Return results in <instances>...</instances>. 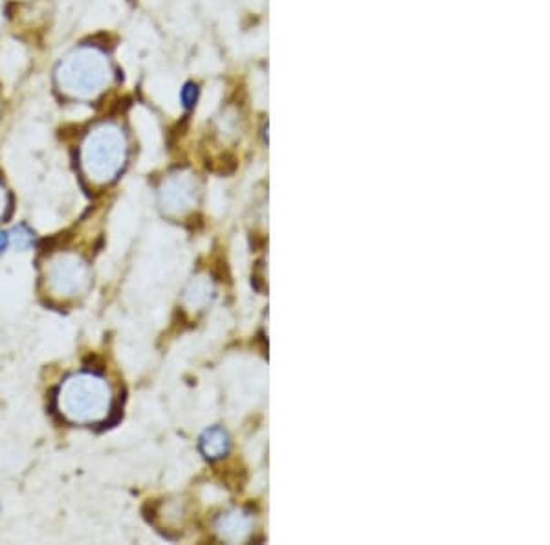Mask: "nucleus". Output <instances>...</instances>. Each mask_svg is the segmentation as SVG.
Instances as JSON below:
<instances>
[{
    "label": "nucleus",
    "instance_id": "0eeeda50",
    "mask_svg": "<svg viewBox=\"0 0 550 545\" xmlns=\"http://www.w3.org/2000/svg\"><path fill=\"white\" fill-rule=\"evenodd\" d=\"M178 98H180V105H182L183 109L192 111V109L197 105L199 98H201V88H199V84L193 83V81H188L186 84H183V86L180 88Z\"/></svg>",
    "mask_w": 550,
    "mask_h": 545
},
{
    "label": "nucleus",
    "instance_id": "f03ea898",
    "mask_svg": "<svg viewBox=\"0 0 550 545\" xmlns=\"http://www.w3.org/2000/svg\"><path fill=\"white\" fill-rule=\"evenodd\" d=\"M129 145L116 124H98L83 138L79 160L84 174L96 184H109L125 167Z\"/></svg>",
    "mask_w": 550,
    "mask_h": 545
},
{
    "label": "nucleus",
    "instance_id": "1a4fd4ad",
    "mask_svg": "<svg viewBox=\"0 0 550 545\" xmlns=\"http://www.w3.org/2000/svg\"><path fill=\"white\" fill-rule=\"evenodd\" d=\"M8 244H10V233L0 232V253L8 248Z\"/></svg>",
    "mask_w": 550,
    "mask_h": 545
},
{
    "label": "nucleus",
    "instance_id": "6e6552de",
    "mask_svg": "<svg viewBox=\"0 0 550 545\" xmlns=\"http://www.w3.org/2000/svg\"><path fill=\"white\" fill-rule=\"evenodd\" d=\"M10 243H14L21 250H28L30 246L35 244V235L28 226L21 224L10 232Z\"/></svg>",
    "mask_w": 550,
    "mask_h": 545
},
{
    "label": "nucleus",
    "instance_id": "20e7f679",
    "mask_svg": "<svg viewBox=\"0 0 550 545\" xmlns=\"http://www.w3.org/2000/svg\"><path fill=\"white\" fill-rule=\"evenodd\" d=\"M90 282L88 264L75 253H61L54 257L46 270V283L54 294H81Z\"/></svg>",
    "mask_w": 550,
    "mask_h": 545
},
{
    "label": "nucleus",
    "instance_id": "7ed1b4c3",
    "mask_svg": "<svg viewBox=\"0 0 550 545\" xmlns=\"http://www.w3.org/2000/svg\"><path fill=\"white\" fill-rule=\"evenodd\" d=\"M55 401L59 411L68 421L92 424L109 415L113 393L103 377L94 373H75L61 384Z\"/></svg>",
    "mask_w": 550,
    "mask_h": 545
},
{
    "label": "nucleus",
    "instance_id": "423d86ee",
    "mask_svg": "<svg viewBox=\"0 0 550 545\" xmlns=\"http://www.w3.org/2000/svg\"><path fill=\"white\" fill-rule=\"evenodd\" d=\"M201 446H202V451L206 453V458L217 460V458H222L228 451L230 441H228L226 431H222L221 428H211L204 433Z\"/></svg>",
    "mask_w": 550,
    "mask_h": 545
},
{
    "label": "nucleus",
    "instance_id": "9d476101",
    "mask_svg": "<svg viewBox=\"0 0 550 545\" xmlns=\"http://www.w3.org/2000/svg\"><path fill=\"white\" fill-rule=\"evenodd\" d=\"M5 210H6V192L3 186H0V217L5 215Z\"/></svg>",
    "mask_w": 550,
    "mask_h": 545
},
{
    "label": "nucleus",
    "instance_id": "39448f33",
    "mask_svg": "<svg viewBox=\"0 0 550 545\" xmlns=\"http://www.w3.org/2000/svg\"><path fill=\"white\" fill-rule=\"evenodd\" d=\"M162 195H163V204L167 208H174V210L183 208L193 197L192 182L186 178H174L163 188Z\"/></svg>",
    "mask_w": 550,
    "mask_h": 545
},
{
    "label": "nucleus",
    "instance_id": "f257e3e1",
    "mask_svg": "<svg viewBox=\"0 0 550 545\" xmlns=\"http://www.w3.org/2000/svg\"><path fill=\"white\" fill-rule=\"evenodd\" d=\"M57 86L77 100H92L105 93L113 81V66L107 54L83 45L68 52L55 68Z\"/></svg>",
    "mask_w": 550,
    "mask_h": 545
},
{
    "label": "nucleus",
    "instance_id": "9b49d317",
    "mask_svg": "<svg viewBox=\"0 0 550 545\" xmlns=\"http://www.w3.org/2000/svg\"><path fill=\"white\" fill-rule=\"evenodd\" d=\"M5 25V0H0V28Z\"/></svg>",
    "mask_w": 550,
    "mask_h": 545
}]
</instances>
